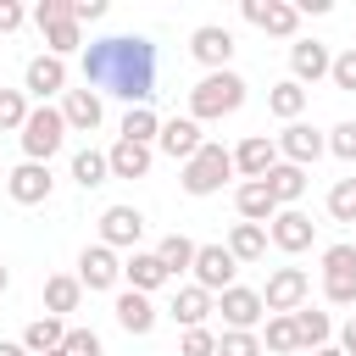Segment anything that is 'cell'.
<instances>
[{"instance_id":"obj_1","label":"cell","mask_w":356,"mask_h":356,"mask_svg":"<svg viewBox=\"0 0 356 356\" xmlns=\"http://www.w3.org/2000/svg\"><path fill=\"white\" fill-rule=\"evenodd\" d=\"M83 83L95 95H117L128 106H150L156 95V44L145 33H111L83 44Z\"/></svg>"},{"instance_id":"obj_2","label":"cell","mask_w":356,"mask_h":356,"mask_svg":"<svg viewBox=\"0 0 356 356\" xmlns=\"http://www.w3.org/2000/svg\"><path fill=\"white\" fill-rule=\"evenodd\" d=\"M245 106V78L239 72H206L195 89H189V117L195 122H217V117H234Z\"/></svg>"},{"instance_id":"obj_3","label":"cell","mask_w":356,"mask_h":356,"mask_svg":"<svg viewBox=\"0 0 356 356\" xmlns=\"http://www.w3.org/2000/svg\"><path fill=\"white\" fill-rule=\"evenodd\" d=\"M228 172H234V150H222V145H200L189 161H184V195H217L222 184H228Z\"/></svg>"},{"instance_id":"obj_4","label":"cell","mask_w":356,"mask_h":356,"mask_svg":"<svg viewBox=\"0 0 356 356\" xmlns=\"http://www.w3.org/2000/svg\"><path fill=\"white\" fill-rule=\"evenodd\" d=\"M61 139H67L61 106H39V111H28V122H22V156H28V161H44V167H50V156L61 150Z\"/></svg>"},{"instance_id":"obj_5","label":"cell","mask_w":356,"mask_h":356,"mask_svg":"<svg viewBox=\"0 0 356 356\" xmlns=\"http://www.w3.org/2000/svg\"><path fill=\"white\" fill-rule=\"evenodd\" d=\"M189 273H195V284H200L206 295H222V289H234V273H239V261L228 256V245H195V261H189Z\"/></svg>"},{"instance_id":"obj_6","label":"cell","mask_w":356,"mask_h":356,"mask_svg":"<svg viewBox=\"0 0 356 356\" xmlns=\"http://www.w3.org/2000/svg\"><path fill=\"white\" fill-rule=\"evenodd\" d=\"M256 295H261L267 317H278V312H300L306 295H312V278H306L300 267H278V273L267 278V289H256Z\"/></svg>"},{"instance_id":"obj_7","label":"cell","mask_w":356,"mask_h":356,"mask_svg":"<svg viewBox=\"0 0 356 356\" xmlns=\"http://www.w3.org/2000/svg\"><path fill=\"white\" fill-rule=\"evenodd\" d=\"M50 167L44 161H17L11 172H6V195L17 200V206H39V200H50Z\"/></svg>"},{"instance_id":"obj_8","label":"cell","mask_w":356,"mask_h":356,"mask_svg":"<svg viewBox=\"0 0 356 356\" xmlns=\"http://www.w3.org/2000/svg\"><path fill=\"white\" fill-rule=\"evenodd\" d=\"M139 234H145L139 206H106L100 211V245L106 250H128V245H139Z\"/></svg>"},{"instance_id":"obj_9","label":"cell","mask_w":356,"mask_h":356,"mask_svg":"<svg viewBox=\"0 0 356 356\" xmlns=\"http://www.w3.org/2000/svg\"><path fill=\"white\" fill-rule=\"evenodd\" d=\"M273 145H278V156H284L289 167H306V161H317V156L328 150V139H323L312 122H289V128H284Z\"/></svg>"},{"instance_id":"obj_10","label":"cell","mask_w":356,"mask_h":356,"mask_svg":"<svg viewBox=\"0 0 356 356\" xmlns=\"http://www.w3.org/2000/svg\"><path fill=\"white\" fill-rule=\"evenodd\" d=\"M117 278H122L117 250H106V245H83V256H78V284H83V289H117Z\"/></svg>"},{"instance_id":"obj_11","label":"cell","mask_w":356,"mask_h":356,"mask_svg":"<svg viewBox=\"0 0 356 356\" xmlns=\"http://www.w3.org/2000/svg\"><path fill=\"white\" fill-rule=\"evenodd\" d=\"M217 312H222V323H228L234 334H250V328L261 323V312H267V306H261V295H256V289H239V284H234V289H222V295H217Z\"/></svg>"},{"instance_id":"obj_12","label":"cell","mask_w":356,"mask_h":356,"mask_svg":"<svg viewBox=\"0 0 356 356\" xmlns=\"http://www.w3.org/2000/svg\"><path fill=\"white\" fill-rule=\"evenodd\" d=\"M189 56H195L200 67L222 72V67H228V56H234V33H228V28H217V22H206V28H195V33H189Z\"/></svg>"},{"instance_id":"obj_13","label":"cell","mask_w":356,"mask_h":356,"mask_svg":"<svg viewBox=\"0 0 356 356\" xmlns=\"http://www.w3.org/2000/svg\"><path fill=\"white\" fill-rule=\"evenodd\" d=\"M312 234H317V222H312L306 211H295V206H284V211L273 217V228H267V239H273L278 250H289V256H295V250H306V245H312Z\"/></svg>"},{"instance_id":"obj_14","label":"cell","mask_w":356,"mask_h":356,"mask_svg":"<svg viewBox=\"0 0 356 356\" xmlns=\"http://www.w3.org/2000/svg\"><path fill=\"white\" fill-rule=\"evenodd\" d=\"M245 22H256L261 33L289 39V33H295V22H300V11H295V6H284V0H245Z\"/></svg>"},{"instance_id":"obj_15","label":"cell","mask_w":356,"mask_h":356,"mask_svg":"<svg viewBox=\"0 0 356 356\" xmlns=\"http://www.w3.org/2000/svg\"><path fill=\"white\" fill-rule=\"evenodd\" d=\"M289 67H295V83L306 89V83L328 78L334 56H328V44H317V39H295V44H289Z\"/></svg>"},{"instance_id":"obj_16","label":"cell","mask_w":356,"mask_h":356,"mask_svg":"<svg viewBox=\"0 0 356 356\" xmlns=\"http://www.w3.org/2000/svg\"><path fill=\"white\" fill-rule=\"evenodd\" d=\"M273 167H278V145H273L267 134H250V139L234 150V172H245V184H250V178H267Z\"/></svg>"},{"instance_id":"obj_17","label":"cell","mask_w":356,"mask_h":356,"mask_svg":"<svg viewBox=\"0 0 356 356\" xmlns=\"http://www.w3.org/2000/svg\"><path fill=\"white\" fill-rule=\"evenodd\" d=\"M100 117H106V106H100V95H95V89H67V100H61V122H67V128L95 134V128H100Z\"/></svg>"},{"instance_id":"obj_18","label":"cell","mask_w":356,"mask_h":356,"mask_svg":"<svg viewBox=\"0 0 356 356\" xmlns=\"http://www.w3.org/2000/svg\"><path fill=\"white\" fill-rule=\"evenodd\" d=\"M156 145L172 156V161H189L206 139H200V122L195 117H172V122H161V134H156Z\"/></svg>"},{"instance_id":"obj_19","label":"cell","mask_w":356,"mask_h":356,"mask_svg":"<svg viewBox=\"0 0 356 356\" xmlns=\"http://www.w3.org/2000/svg\"><path fill=\"white\" fill-rule=\"evenodd\" d=\"M22 89H28V95H39V100H50V95H61V89H67V67H61L56 56H33V61H28V72H22Z\"/></svg>"},{"instance_id":"obj_20","label":"cell","mask_w":356,"mask_h":356,"mask_svg":"<svg viewBox=\"0 0 356 356\" xmlns=\"http://www.w3.org/2000/svg\"><path fill=\"white\" fill-rule=\"evenodd\" d=\"M106 167H111V178H145V172H150V145L117 139V145L106 150Z\"/></svg>"},{"instance_id":"obj_21","label":"cell","mask_w":356,"mask_h":356,"mask_svg":"<svg viewBox=\"0 0 356 356\" xmlns=\"http://www.w3.org/2000/svg\"><path fill=\"white\" fill-rule=\"evenodd\" d=\"M234 206H239V217H245V222H273V217H278V200L267 195V184H261V178L239 184V189H234Z\"/></svg>"},{"instance_id":"obj_22","label":"cell","mask_w":356,"mask_h":356,"mask_svg":"<svg viewBox=\"0 0 356 356\" xmlns=\"http://www.w3.org/2000/svg\"><path fill=\"white\" fill-rule=\"evenodd\" d=\"M167 312H172L184 328H206V317L217 312V300H211L200 284H189V289H178V295H172V306H167Z\"/></svg>"},{"instance_id":"obj_23","label":"cell","mask_w":356,"mask_h":356,"mask_svg":"<svg viewBox=\"0 0 356 356\" xmlns=\"http://www.w3.org/2000/svg\"><path fill=\"white\" fill-rule=\"evenodd\" d=\"M261 184H267V195H273V200H278V211H284V206H295V200L306 195V167H289V161H278V167H273Z\"/></svg>"},{"instance_id":"obj_24","label":"cell","mask_w":356,"mask_h":356,"mask_svg":"<svg viewBox=\"0 0 356 356\" xmlns=\"http://www.w3.org/2000/svg\"><path fill=\"white\" fill-rule=\"evenodd\" d=\"M122 278H128L139 295H150V289H161V284H167V267L156 261V250H134V256L122 261Z\"/></svg>"},{"instance_id":"obj_25","label":"cell","mask_w":356,"mask_h":356,"mask_svg":"<svg viewBox=\"0 0 356 356\" xmlns=\"http://www.w3.org/2000/svg\"><path fill=\"white\" fill-rule=\"evenodd\" d=\"M78 300H83V284H78L72 273H50V278H44V317L78 312Z\"/></svg>"},{"instance_id":"obj_26","label":"cell","mask_w":356,"mask_h":356,"mask_svg":"<svg viewBox=\"0 0 356 356\" xmlns=\"http://www.w3.org/2000/svg\"><path fill=\"white\" fill-rule=\"evenodd\" d=\"M117 323H122L128 334H150V328H156V306H150V295L122 289V295H117Z\"/></svg>"},{"instance_id":"obj_27","label":"cell","mask_w":356,"mask_h":356,"mask_svg":"<svg viewBox=\"0 0 356 356\" xmlns=\"http://www.w3.org/2000/svg\"><path fill=\"white\" fill-rule=\"evenodd\" d=\"M289 317H295V339H300V350H323V345L334 339V317H328V312L300 306V312H289Z\"/></svg>"},{"instance_id":"obj_28","label":"cell","mask_w":356,"mask_h":356,"mask_svg":"<svg viewBox=\"0 0 356 356\" xmlns=\"http://www.w3.org/2000/svg\"><path fill=\"white\" fill-rule=\"evenodd\" d=\"M228 256H234V261H261V256H267V228H261V222H234Z\"/></svg>"},{"instance_id":"obj_29","label":"cell","mask_w":356,"mask_h":356,"mask_svg":"<svg viewBox=\"0 0 356 356\" xmlns=\"http://www.w3.org/2000/svg\"><path fill=\"white\" fill-rule=\"evenodd\" d=\"M61 339H67V328H61V317H33V323L22 328V350H28V356H44V350H61Z\"/></svg>"},{"instance_id":"obj_30","label":"cell","mask_w":356,"mask_h":356,"mask_svg":"<svg viewBox=\"0 0 356 356\" xmlns=\"http://www.w3.org/2000/svg\"><path fill=\"white\" fill-rule=\"evenodd\" d=\"M267 111H273V117H284V122H300V111H306V89H300L295 78L273 83V95H267Z\"/></svg>"},{"instance_id":"obj_31","label":"cell","mask_w":356,"mask_h":356,"mask_svg":"<svg viewBox=\"0 0 356 356\" xmlns=\"http://www.w3.org/2000/svg\"><path fill=\"white\" fill-rule=\"evenodd\" d=\"M156 134H161V117H156L150 106H128V117H122V139H134V145H156Z\"/></svg>"},{"instance_id":"obj_32","label":"cell","mask_w":356,"mask_h":356,"mask_svg":"<svg viewBox=\"0 0 356 356\" xmlns=\"http://www.w3.org/2000/svg\"><path fill=\"white\" fill-rule=\"evenodd\" d=\"M156 261L167 267V278H178V273L195 261V239H184V234H167V239L156 245Z\"/></svg>"},{"instance_id":"obj_33","label":"cell","mask_w":356,"mask_h":356,"mask_svg":"<svg viewBox=\"0 0 356 356\" xmlns=\"http://www.w3.org/2000/svg\"><path fill=\"white\" fill-rule=\"evenodd\" d=\"M261 350H278V356H289V350H300V339H295V317H289V312H278V317H267V334H261Z\"/></svg>"},{"instance_id":"obj_34","label":"cell","mask_w":356,"mask_h":356,"mask_svg":"<svg viewBox=\"0 0 356 356\" xmlns=\"http://www.w3.org/2000/svg\"><path fill=\"white\" fill-rule=\"evenodd\" d=\"M72 178H78L83 189L106 184V178H111V167H106V150H78V156H72Z\"/></svg>"},{"instance_id":"obj_35","label":"cell","mask_w":356,"mask_h":356,"mask_svg":"<svg viewBox=\"0 0 356 356\" xmlns=\"http://www.w3.org/2000/svg\"><path fill=\"white\" fill-rule=\"evenodd\" d=\"M78 44H83V28H78V22H56V28H44V56L61 61V56H72Z\"/></svg>"},{"instance_id":"obj_36","label":"cell","mask_w":356,"mask_h":356,"mask_svg":"<svg viewBox=\"0 0 356 356\" xmlns=\"http://www.w3.org/2000/svg\"><path fill=\"white\" fill-rule=\"evenodd\" d=\"M323 278L356 284V245H328V250H323Z\"/></svg>"},{"instance_id":"obj_37","label":"cell","mask_w":356,"mask_h":356,"mask_svg":"<svg viewBox=\"0 0 356 356\" xmlns=\"http://www.w3.org/2000/svg\"><path fill=\"white\" fill-rule=\"evenodd\" d=\"M328 217L334 222H356V178H339L328 189Z\"/></svg>"},{"instance_id":"obj_38","label":"cell","mask_w":356,"mask_h":356,"mask_svg":"<svg viewBox=\"0 0 356 356\" xmlns=\"http://www.w3.org/2000/svg\"><path fill=\"white\" fill-rule=\"evenodd\" d=\"M22 122H28V100H22V89H0V134H22Z\"/></svg>"},{"instance_id":"obj_39","label":"cell","mask_w":356,"mask_h":356,"mask_svg":"<svg viewBox=\"0 0 356 356\" xmlns=\"http://www.w3.org/2000/svg\"><path fill=\"white\" fill-rule=\"evenodd\" d=\"M178 356H217V334H211V328H184Z\"/></svg>"},{"instance_id":"obj_40","label":"cell","mask_w":356,"mask_h":356,"mask_svg":"<svg viewBox=\"0 0 356 356\" xmlns=\"http://www.w3.org/2000/svg\"><path fill=\"white\" fill-rule=\"evenodd\" d=\"M61 356H100V334H95V328H67Z\"/></svg>"},{"instance_id":"obj_41","label":"cell","mask_w":356,"mask_h":356,"mask_svg":"<svg viewBox=\"0 0 356 356\" xmlns=\"http://www.w3.org/2000/svg\"><path fill=\"white\" fill-rule=\"evenodd\" d=\"M33 22H39V33L56 28V22H72V0H39L33 6Z\"/></svg>"},{"instance_id":"obj_42","label":"cell","mask_w":356,"mask_h":356,"mask_svg":"<svg viewBox=\"0 0 356 356\" xmlns=\"http://www.w3.org/2000/svg\"><path fill=\"white\" fill-rule=\"evenodd\" d=\"M217 356H261V339H256V334H234V328H228V334L217 339Z\"/></svg>"},{"instance_id":"obj_43","label":"cell","mask_w":356,"mask_h":356,"mask_svg":"<svg viewBox=\"0 0 356 356\" xmlns=\"http://www.w3.org/2000/svg\"><path fill=\"white\" fill-rule=\"evenodd\" d=\"M328 150H334L339 161H356V122H339V128H328Z\"/></svg>"},{"instance_id":"obj_44","label":"cell","mask_w":356,"mask_h":356,"mask_svg":"<svg viewBox=\"0 0 356 356\" xmlns=\"http://www.w3.org/2000/svg\"><path fill=\"white\" fill-rule=\"evenodd\" d=\"M328 78H334L339 89H350V95H356V44H350L345 56H334V67H328Z\"/></svg>"},{"instance_id":"obj_45","label":"cell","mask_w":356,"mask_h":356,"mask_svg":"<svg viewBox=\"0 0 356 356\" xmlns=\"http://www.w3.org/2000/svg\"><path fill=\"white\" fill-rule=\"evenodd\" d=\"M106 17V0H72V22L83 28V22H100Z\"/></svg>"},{"instance_id":"obj_46","label":"cell","mask_w":356,"mask_h":356,"mask_svg":"<svg viewBox=\"0 0 356 356\" xmlns=\"http://www.w3.org/2000/svg\"><path fill=\"white\" fill-rule=\"evenodd\" d=\"M22 17H28V11H22L17 0H0V33H17V28H22Z\"/></svg>"},{"instance_id":"obj_47","label":"cell","mask_w":356,"mask_h":356,"mask_svg":"<svg viewBox=\"0 0 356 356\" xmlns=\"http://www.w3.org/2000/svg\"><path fill=\"white\" fill-rule=\"evenodd\" d=\"M339 350H345V356H356V317H345V323H339Z\"/></svg>"},{"instance_id":"obj_48","label":"cell","mask_w":356,"mask_h":356,"mask_svg":"<svg viewBox=\"0 0 356 356\" xmlns=\"http://www.w3.org/2000/svg\"><path fill=\"white\" fill-rule=\"evenodd\" d=\"M0 356H28V350H22V339H0Z\"/></svg>"},{"instance_id":"obj_49","label":"cell","mask_w":356,"mask_h":356,"mask_svg":"<svg viewBox=\"0 0 356 356\" xmlns=\"http://www.w3.org/2000/svg\"><path fill=\"white\" fill-rule=\"evenodd\" d=\"M312 356H345V350H339V345H323V350H312Z\"/></svg>"},{"instance_id":"obj_50","label":"cell","mask_w":356,"mask_h":356,"mask_svg":"<svg viewBox=\"0 0 356 356\" xmlns=\"http://www.w3.org/2000/svg\"><path fill=\"white\" fill-rule=\"evenodd\" d=\"M6 289H11V273H6V267H0V295H6Z\"/></svg>"},{"instance_id":"obj_51","label":"cell","mask_w":356,"mask_h":356,"mask_svg":"<svg viewBox=\"0 0 356 356\" xmlns=\"http://www.w3.org/2000/svg\"><path fill=\"white\" fill-rule=\"evenodd\" d=\"M44 356H61V350H44Z\"/></svg>"}]
</instances>
